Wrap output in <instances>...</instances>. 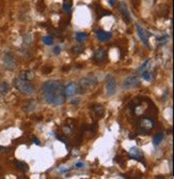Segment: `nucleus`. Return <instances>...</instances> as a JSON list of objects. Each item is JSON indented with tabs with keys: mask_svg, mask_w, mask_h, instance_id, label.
<instances>
[{
	"mask_svg": "<svg viewBox=\"0 0 174 179\" xmlns=\"http://www.w3.org/2000/svg\"><path fill=\"white\" fill-rule=\"evenodd\" d=\"M142 77H143V79H145V81H147V82H151V81L153 79L152 73H149V72H143Z\"/></svg>",
	"mask_w": 174,
	"mask_h": 179,
	"instance_id": "4be33fe9",
	"label": "nucleus"
},
{
	"mask_svg": "<svg viewBox=\"0 0 174 179\" xmlns=\"http://www.w3.org/2000/svg\"><path fill=\"white\" fill-rule=\"evenodd\" d=\"M35 77V73L31 70H28V71H25V72H22L20 75H19V79H25V81H28V82H31L33 81Z\"/></svg>",
	"mask_w": 174,
	"mask_h": 179,
	"instance_id": "f8f14e48",
	"label": "nucleus"
},
{
	"mask_svg": "<svg viewBox=\"0 0 174 179\" xmlns=\"http://www.w3.org/2000/svg\"><path fill=\"white\" fill-rule=\"evenodd\" d=\"M107 59V52L103 48H100L98 50L95 52L93 56V60L95 62L97 63H100V62H104L105 60Z\"/></svg>",
	"mask_w": 174,
	"mask_h": 179,
	"instance_id": "1a4fd4ad",
	"label": "nucleus"
},
{
	"mask_svg": "<svg viewBox=\"0 0 174 179\" xmlns=\"http://www.w3.org/2000/svg\"><path fill=\"white\" fill-rule=\"evenodd\" d=\"M129 154L133 159H141V157H142V152L137 147H131L129 149Z\"/></svg>",
	"mask_w": 174,
	"mask_h": 179,
	"instance_id": "2eb2a0df",
	"label": "nucleus"
},
{
	"mask_svg": "<svg viewBox=\"0 0 174 179\" xmlns=\"http://www.w3.org/2000/svg\"><path fill=\"white\" fill-rule=\"evenodd\" d=\"M14 165L17 167V170H19L20 172H22V173H27L29 171L28 164L25 163V162H22V161H15V162H14Z\"/></svg>",
	"mask_w": 174,
	"mask_h": 179,
	"instance_id": "4468645a",
	"label": "nucleus"
},
{
	"mask_svg": "<svg viewBox=\"0 0 174 179\" xmlns=\"http://www.w3.org/2000/svg\"><path fill=\"white\" fill-rule=\"evenodd\" d=\"M42 41H43L44 44L46 45H53V42H55V40H53V38L51 37V35H45V37H43V39H42Z\"/></svg>",
	"mask_w": 174,
	"mask_h": 179,
	"instance_id": "a211bd4d",
	"label": "nucleus"
},
{
	"mask_svg": "<svg viewBox=\"0 0 174 179\" xmlns=\"http://www.w3.org/2000/svg\"><path fill=\"white\" fill-rule=\"evenodd\" d=\"M79 102H80V99H75V100L71 101V103H72V104H78Z\"/></svg>",
	"mask_w": 174,
	"mask_h": 179,
	"instance_id": "c85d7f7f",
	"label": "nucleus"
},
{
	"mask_svg": "<svg viewBox=\"0 0 174 179\" xmlns=\"http://www.w3.org/2000/svg\"><path fill=\"white\" fill-rule=\"evenodd\" d=\"M42 96L46 103L51 105H62L65 102L64 86L59 81H48L42 86Z\"/></svg>",
	"mask_w": 174,
	"mask_h": 179,
	"instance_id": "f257e3e1",
	"label": "nucleus"
},
{
	"mask_svg": "<svg viewBox=\"0 0 174 179\" xmlns=\"http://www.w3.org/2000/svg\"><path fill=\"white\" fill-rule=\"evenodd\" d=\"M72 9V3L69 2V1H65L64 4H63V10L65 11V12H69Z\"/></svg>",
	"mask_w": 174,
	"mask_h": 179,
	"instance_id": "b1692460",
	"label": "nucleus"
},
{
	"mask_svg": "<svg viewBox=\"0 0 174 179\" xmlns=\"http://www.w3.org/2000/svg\"><path fill=\"white\" fill-rule=\"evenodd\" d=\"M84 164L82 163V162H78V163H76V167H83Z\"/></svg>",
	"mask_w": 174,
	"mask_h": 179,
	"instance_id": "c756f323",
	"label": "nucleus"
},
{
	"mask_svg": "<svg viewBox=\"0 0 174 179\" xmlns=\"http://www.w3.org/2000/svg\"><path fill=\"white\" fill-rule=\"evenodd\" d=\"M83 50H84V47L83 46H75V47H73V53L77 54V55L81 54L82 52H83Z\"/></svg>",
	"mask_w": 174,
	"mask_h": 179,
	"instance_id": "5701e85b",
	"label": "nucleus"
},
{
	"mask_svg": "<svg viewBox=\"0 0 174 179\" xmlns=\"http://www.w3.org/2000/svg\"><path fill=\"white\" fill-rule=\"evenodd\" d=\"M93 110H94V113L96 114V116L98 117V118H102V117L104 116L105 110H104V107L102 106V105H100V104L95 105V106L93 107Z\"/></svg>",
	"mask_w": 174,
	"mask_h": 179,
	"instance_id": "dca6fc26",
	"label": "nucleus"
},
{
	"mask_svg": "<svg viewBox=\"0 0 174 179\" xmlns=\"http://www.w3.org/2000/svg\"><path fill=\"white\" fill-rule=\"evenodd\" d=\"M96 37H97V39H98L100 41L105 42V41H108L109 39L111 38V33H110V32L103 31V30H100V31H97Z\"/></svg>",
	"mask_w": 174,
	"mask_h": 179,
	"instance_id": "ddd939ff",
	"label": "nucleus"
},
{
	"mask_svg": "<svg viewBox=\"0 0 174 179\" xmlns=\"http://www.w3.org/2000/svg\"><path fill=\"white\" fill-rule=\"evenodd\" d=\"M3 63H4L6 69H8L9 71H13V70H15L16 66H17L15 58L13 57L12 54H10V53L4 54V57H3Z\"/></svg>",
	"mask_w": 174,
	"mask_h": 179,
	"instance_id": "423d86ee",
	"label": "nucleus"
},
{
	"mask_svg": "<svg viewBox=\"0 0 174 179\" xmlns=\"http://www.w3.org/2000/svg\"><path fill=\"white\" fill-rule=\"evenodd\" d=\"M95 85H96V79H95L84 77V79H80L78 87H79V91H80V92H84L86 90L94 88V86Z\"/></svg>",
	"mask_w": 174,
	"mask_h": 179,
	"instance_id": "7ed1b4c3",
	"label": "nucleus"
},
{
	"mask_svg": "<svg viewBox=\"0 0 174 179\" xmlns=\"http://www.w3.org/2000/svg\"><path fill=\"white\" fill-rule=\"evenodd\" d=\"M140 127L142 128L143 130H145V131H149L151 130L154 127V122L152 121V119H149V118H142V119L140 120Z\"/></svg>",
	"mask_w": 174,
	"mask_h": 179,
	"instance_id": "9b49d317",
	"label": "nucleus"
},
{
	"mask_svg": "<svg viewBox=\"0 0 174 179\" xmlns=\"http://www.w3.org/2000/svg\"><path fill=\"white\" fill-rule=\"evenodd\" d=\"M10 89V86L8 83L6 82H1L0 83V93L1 94H6L8 93V91Z\"/></svg>",
	"mask_w": 174,
	"mask_h": 179,
	"instance_id": "f3484780",
	"label": "nucleus"
},
{
	"mask_svg": "<svg viewBox=\"0 0 174 179\" xmlns=\"http://www.w3.org/2000/svg\"><path fill=\"white\" fill-rule=\"evenodd\" d=\"M34 106H35V102L34 101H30L27 105H26L25 107H24V110H26V112H31V110H34Z\"/></svg>",
	"mask_w": 174,
	"mask_h": 179,
	"instance_id": "412c9836",
	"label": "nucleus"
},
{
	"mask_svg": "<svg viewBox=\"0 0 174 179\" xmlns=\"http://www.w3.org/2000/svg\"><path fill=\"white\" fill-rule=\"evenodd\" d=\"M162 138H163V134H162V133H157V134L155 135L154 139H153L154 146H158V145L160 144V142L162 141Z\"/></svg>",
	"mask_w": 174,
	"mask_h": 179,
	"instance_id": "6ab92c4d",
	"label": "nucleus"
},
{
	"mask_svg": "<svg viewBox=\"0 0 174 179\" xmlns=\"http://www.w3.org/2000/svg\"><path fill=\"white\" fill-rule=\"evenodd\" d=\"M87 38H88V35L84 33V32H77L76 33V40L78 42H83Z\"/></svg>",
	"mask_w": 174,
	"mask_h": 179,
	"instance_id": "aec40b11",
	"label": "nucleus"
},
{
	"mask_svg": "<svg viewBox=\"0 0 174 179\" xmlns=\"http://www.w3.org/2000/svg\"><path fill=\"white\" fill-rule=\"evenodd\" d=\"M67 168H63V170H60V173L61 174H64V173H66V172H67Z\"/></svg>",
	"mask_w": 174,
	"mask_h": 179,
	"instance_id": "473e14b6",
	"label": "nucleus"
},
{
	"mask_svg": "<svg viewBox=\"0 0 174 179\" xmlns=\"http://www.w3.org/2000/svg\"><path fill=\"white\" fill-rule=\"evenodd\" d=\"M8 150V148H4V147H0V152H6Z\"/></svg>",
	"mask_w": 174,
	"mask_h": 179,
	"instance_id": "2f4dec72",
	"label": "nucleus"
},
{
	"mask_svg": "<svg viewBox=\"0 0 174 179\" xmlns=\"http://www.w3.org/2000/svg\"><path fill=\"white\" fill-rule=\"evenodd\" d=\"M106 89H107V94L111 97L116 92V82L113 76L108 75L106 79Z\"/></svg>",
	"mask_w": 174,
	"mask_h": 179,
	"instance_id": "39448f33",
	"label": "nucleus"
},
{
	"mask_svg": "<svg viewBox=\"0 0 174 179\" xmlns=\"http://www.w3.org/2000/svg\"><path fill=\"white\" fill-rule=\"evenodd\" d=\"M53 53L56 54V55H59V54L61 53V47H60V46H56L55 48H53Z\"/></svg>",
	"mask_w": 174,
	"mask_h": 179,
	"instance_id": "bb28decb",
	"label": "nucleus"
},
{
	"mask_svg": "<svg viewBox=\"0 0 174 179\" xmlns=\"http://www.w3.org/2000/svg\"><path fill=\"white\" fill-rule=\"evenodd\" d=\"M80 92L79 91V87H78L77 84H75L74 82L69 83L67 85L64 87V93H65V97H73L76 93Z\"/></svg>",
	"mask_w": 174,
	"mask_h": 179,
	"instance_id": "0eeeda50",
	"label": "nucleus"
},
{
	"mask_svg": "<svg viewBox=\"0 0 174 179\" xmlns=\"http://www.w3.org/2000/svg\"><path fill=\"white\" fill-rule=\"evenodd\" d=\"M136 28H137V33L139 35L140 40L142 41V43L144 45H146L147 47H149V38L152 35L151 32H149L146 29H144L140 24H136Z\"/></svg>",
	"mask_w": 174,
	"mask_h": 179,
	"instance_id": "20e7f679",
	"label": "nucleus"
},
{
	"mask_svg": "<svg viewBox=\"0 0 174 179\" xmlns=\"http://www.w3.org/2000/svg\"><path fill=\"white\" fill-rule=\"evenodd\" d=\"M149 61H151V60H149V59L145 60V62H144V63H143V64H142V66L140 67L139 69H138V71H144V70H145L146 68H147V64H149Z\"/></svg>",
	"mask_w": 174,
	"mask_h": 179,
	"instance_id": "393cba45",
	"label": "nucleus"
},
{
	"mask_svg": "<svg viewBox=\"0 0 174 179\" xmlns=\"http://www.w3.org/2000/svg\"><path fill=\"white\" fill-rule=\"evenodd\" d=\"M13 85L17 90H19L22 93L25 94H32L35 91V87L32 84L28 82V81H25V79H22L19 77H16L13 81Z\"/></svg>",
	"mask_w": 174,
	"mask_h": 179,
	"instance_id": "f03ea898",
	"label": "nucleus"
},
{
	"mask_svg": "<svg viewBox=\"0 0 174 179\" xmlns=\"http://www.w3.org/2000/svg\"><path fill=\"white\" fill-rule=\"evenodd\" d=\"M119 11L122 13V15L124 16V17L127 19L128 22H130V19H131L130 13H129V11H128L127 6H126L124 2H120V3H119Z\"/></svg>",
	"mask_w": 174,
	"mask_h": 179,
	"instance_id": "9d476101",
	"label": "nucleus"
},
{
	"mask_svg": "<svg viewBox=\"0 0 174 179\" xmlns=\"http://www.w3.org/2000/svg\"><path fill=\"white\" fill-rule=\"evenodd\" d=\"M32 141L34 142V143H35L36 145H40V141H39V139H37L36 137H32Z\"/></svg>",
	"mask_w": 174,
	"mask_h": 179,
	"instance_id": "7c9ffc66",
	"label": "nucleus"
},
{
	"mask_svg": "<svg viewBox=\"0 0 174 179\" xmlns=\"http://www.w3.org/2000/svg\"><path fill=\"white\" fill-rule=\"evenodd\" d=\"M108 2L111 6H114L115 3H116V0H108Z\"/></svg>",
	"mask_w": 174,
	"mask_h": 179,
	"instance_id": "cd10ccee",
	"label": "nucleus"
},
{
	"mask_svg": "<svg viewBox=\"0 0 174 179\" xmlns=\"http://www.w3.org/2000/svg\"><path fill=\"white\" fill-rule=\"evenodd\" d=\"M123 85H124V88L126 89L136 88L140 85V79L138 76H130V77H127L125 79Z\"/></svg>",
	"mask_w": 174,
	"mask_h": 179,
	"instance_id": "6e6552de",
	"label": "nucleus"
},
{
	"mask_svg": "<svg viewBox=\"0 0 174 179\" xmlns=\"http://www.w3.org/2000/svg\"><path fill=\"white\" fill-rule=\"evenodd\" d=\"M31 35H27L25 37V43L26 44H30V43H31Z\"/></svg>",
	"mask_w": 174,
	"mask_h": 179,
	"instance_id": "a878e982",
	"label": "nucleus"
}]
</instances>
